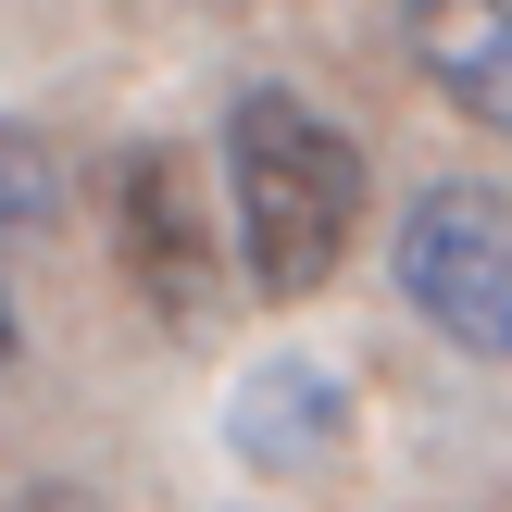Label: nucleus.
Returning <instances> with one entry per match:
<instances>
[{
  "label": "nucleus",
  "instance_id": "obj_1",
  "mask_svg": "<svg viewBox=\"0 0 512 512\" xmlns=\"http://www.w3.org/2000/svg\"><path fill=\"white\" fill-rule=\"evenodd\" d=\"M225 200H238V263L263 300H313L363 238V150L300 88H238L225 113Z\"/></svg>",
  "mask_w": 512,
  "mask_h": 512
},
{
  "label": "nucleus",
  "instance_id": "obj_2",
  "mask_svg": "<svg viewBox=\"0 0 512 512\" xmlns=\"http://www.w3.org/2000/svg\"><path fill=\"white\" fill-rule=\"evenodd\" d=\"M388 263H400V300H413L450 350L512 363V200H488V188H413Z\"/></svg>",
  "mask_w": 512,
  "mask_h": 512
},
{
  "label": "nucleus",
  "instance_id": "obj_3",
  "mask_svg": "<svg viewBox=\"0 0 512 512\" xmlns=\"http://www.w3.org/2000/svg\"><path fill=\"white\" fill-rule=\"evenodd\" d=\"M113 225H125V275H138V300H150L163 325H200V313H213L225 250H213V213H200V188H188L175 150H125Z\"/></svg>",
  "mask_w": 512,
  "mask_h": 512
},
{
  "label": "nucleus",
  "instance_id": "obj_4",
  "mask_svg": "<svg viewBox=\"0 0 512 512\" xmlns=\"http://www.w3.org/2000/svg\"><path fill=\"white\" fill-rule=\"evenodd\" d=\"M338 425H350V388L325 363H250L238 388H225V450H238L250 475H313L325 450H338Z\"/></svg>",
  "mask_w": 512,
  "mask_h": 512
},
{
  "label": "nucleus",
  "instance_id": "obj_5",
  "mask_svg": "<svg viewBox=\"0 0 512 512\" xmlns=\"http://www.w3.org/2000/svg\"><path fill=\"white\" fill-rule=\"evenodd\" d=\"M400 50L425 63L450 113L512 138V0H400Z\"/></svg>",
  "mask_w": 512,
  "mask_h": 512
},
{
  "label": "nucleus",
  "instance_id": "obj_6",
  "mask_svg": "<svg viewBox=\"0 0 512 512\" xmlns=\"http://www.w3.org/2000/svg\"><path fill=\"white\" fill-rule=\"evenodd\" d=\"M50 213H63V163H50L38 125L0 113V238H25V225H50Z\"/></svg>",
  "mask_w": 512,
  "mask_h": 512
},
{
  "label": "nucleus",
  "instance_id": "obj_7",
  "mask_svg": "<svg viewBox=\"0 0 512 512\" xmlns=\"http://www.w3.org/2000/svg\"><path fill=\"white\" fill-rule=\"evenodd\" d=\"M25 512H100V500H75V488H38V500H25Z\"/></svg>",
  "mask_w": 512,
  "mask_h": 512
},
{
  "label": "nucleus",
  "instance_id": "obj_8",
  "mask_svg": "<svg viewBox=\"0 0 512 512\" xmlns=\"http://www.w3.org/2000/svg\"><path fill=\"white\" fill-rule=\"evenodd\" d=\"M0 363H13V300H0Z\"/></svg>",
  "mask_w": 512,
  "mask_h": 512
}]
</instances>
